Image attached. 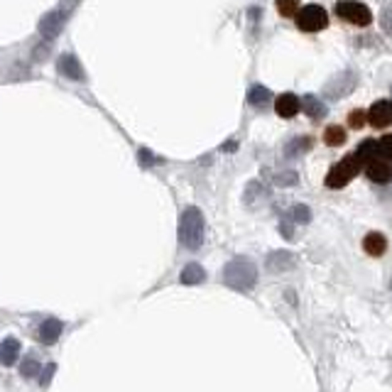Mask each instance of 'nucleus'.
<instances>
[{
  "label": "nucleus",
  "instance_id": "nucleus-2",
  "mask_svg": "<svg viewBox=\"0 0 392 392\" xmlns=\"http://www.w3.org/2000/svg\"><path fill=\"white\" fill-rule=\"evenodd\" d=\"M258 280V267L253 265L248 258H235L223 267V282L231 287V290L238 292H248L253 290Z\"/></svg>",
  "mask_w": 392,
  "mask_h": 392
},
{
  "label": "nucleus",
  "instance_id": "nucleus-3",
  "mask_svg": "<svg viewBox=\"0 0 392 392\" xmlns=\"http://www.w3.org/2000/svg\"><path fill=\"white\" fill-rule=\"evenodd\" d=\"M361 159L356 157V154H349V157H344L339 164H334V167L329 169L327 174V186L329 189H344L346 184L361 172Z\"/></svg>",
  "mask_w": 392,
  "mask_h": 392
},
{
  "label": "nucleus",
  "instance_id": "nucleus-1",
  "mask_svg": "<svg viewBox=\"0 0 392 392\" xmlns=\"http://www.w3.org/2000/svg\"><path fill=\"white\" fill-rule=\"evenodd\" d=\"M179 243L186 250H198L203 243V213L196 206L184 208L179 216Z\"/></svg>",
  "mask_w": 392,
  "mask_h": 392
},
{
  "label": "nucleus",
  "instance_id": "nucleus-16",
  "mask_svg": "<svg viewBox=\"0 0 392 392\" xmlns=\"http://www.w3.org/2000/svg\"><path fill=\"white\" fill-rule=\"evenodd\" d=\"M302 108H304V113L314 120H319V118L327 115V106H324V101H319V96H312V93L302 98Z\"/></svg>",
  "mask_w": 392,
  "mask_h": 392
},
{
  "label": "nucleus",
  "instance_id": "nucleus-19",
  "mask_svg": "<svg viewBox=\"0 0 392 392\" xmlns=\"http://www.w3.org/2000/svg\"><path fill=\"white\" fill-rule=\"evenodd\" d=\"M295 265V258L290 253H272L267 258V270L270 272H277V270H290Z\"/></svg>",
  "mask_w": 392,
  "mask_h": 392
},
{
  "label": "nucleus",
  "instance_id": "nucleus-27",
  "mask_svg": "<svg viewBox=\"0 0 392 392\" xmlns=\"http://www.w3.org/2000/svg\"><path fill=\"white\" fill-rule=\"evenodd\" d=\"M380 25H383V30L392 37V8H385L383 13H380Z\"/></svg>",
  "mask_w": 392,
  "mask_h": 392
},
{
  "label": "nucleus",
  "instance_id": "nucleus-5",
  "mask_svg": "<svg viewBox=\"0 0 392 392\" xmlns=\"http://www.w3.org/2000/svg\"><path fill=\"white\" fill-rule=\"evenodd\" d=\"M329 25V15L322 5H304V8L297 13V27L302 32H319Z\"/></svg>",
  "mask_w": 392,
  "mask_h": 392
},
{
  "label": "nucleus",
  "instance_id": "nucleus-28",
  "mask_svg": "<svg viewBox=\"0 0 392 392\" xmlns=\"http://www.w3.org/2000/svg\"><path fill=\"white\" fill-rule=\"evenodd\" d=\"M54 371H57V368H54V366H47V371H44V380H42V383H49V378H52V373Z\"/></svg>",
  "mask_w": 392,
  "mask_h": 392
},
{
  "label": "nucleus",
  "instance_id": "nucleus-11",
  "mask_svg": "<svg viewBox=\"0 0 392 392\" xmlns=\"http://www.w3.org/2000/svg\"><path fill=\"white\" fill-rule=\"evenodd\" d=\"M302 108V101L295 96V93H282V96L275 101V110H277L280 118H292V115H297Z\"/></svg>",
  "mask_w": 392,
  "mask_h": 392
},
{
  "label": "nucleus",
  "instance_id": "nucleus-14",
  "mask_svg": "<svg viewBox=\"0 0 392 392\" xmlns=\"http://www.w3.org/2000/svg\"><path fill=\"white\" fill-rule=\"evenodd\" d=\"M59 71H62L64 76H69V79H76V81L84 79V69H81L79 59H76L74 54H64V57L59 59Z\"/></svg>",
  "mask_w": 392,
  "mask_h": 392
},
{
  "label": "nucleus",
  "instance_id": "nucleus-29",
  "mask_svg": "<svg viewBox=\"0 0 392 392\" xmlns=\"http://www.w3.org/2000/svg\"><path fill=\"white\" fill-rule=\"evenodd\" d=\"M390 287H392V285H390Z\"/></svg>",
  "mask_w": 392,
  "mask_h": 392
},
{
  "label": "nucleus",
  "instance_id": "nucleus-13",
  "mask_svg": "<svg viewBox=\"0 0 392 392\" xmlns=\"http://www.w3.org/2000/svg\"><path fill=\"white\" fill-rule=\"evenodd\" d=\"M18 358H20V341L8 336V339L0 344V363H3V366H15Z\"/></svg>",
  "mask_w": 392,
  "mask_h": 392
},
{
  "label": "nucleus",
  "instance_id": "nucleus-26",
  "mask_svg": "<svg viewBox=\"0 0 392 392\" xmlns=\"http://www.w3.org/2000/svg\"><path fill=\"white\" fill-rule=\"evenodd\" d=\"M292 218L297 221V223H309V218H312V213H309V208L307 206H295L292 208Z\"/></svg>",
  "mask_w": 392,
  "mask_h": 392
},
{
  "label": "nucleus",
  "instance_id": "nucleus-6",
  "mask_svg": "<svg viewBox=\"0 0 392 392\" xmlns=\"http://www.w3.org/2000/svg\"><path fill=\"white\" fill-rule=\"evenodd\" d=\"M356 86H358L356 71L346 69V71H339V74H336L334 79H331L329 84L324 86V93H327L329 98H334V101H339V98L351 96V93L356 91Z\"/></svg>",
  "mask_w": 392,
  "mask_h": 392
},
{
  "label": "nucleus",
  "instance_id": "nucleus-15",
  "mask_svg": "<svg viewBox=\"0 0 392 392\" xmlns=\"http://www.w3.org/2000/svg\"><path fill=\"white\" fill-rule=\"evenodd\" d=\"M353 154H356L363 164H371L373 159L380 157V142L378 140H363L361 145L356 147V152Z\"/></svg>",
  "mask_w": 392,
  "mask_h": 392
},
{
  "label": "nucleus",
  "instance_id": "nucleus-8",
  "mask_svg": "<svg viewBox=\"0 0 392 392\" xmlns=\"http://www.w3.org/2000/svg\"><path fill=\"white\" fill-rule=\"evenodd\" d=\"M66 18H69V13H66V10H52V13H49L47 18L40 22V32L44 35V40H54V37H57L59 32L64 30Z\"/></svg>",
  "mask_w": 392,
  "mask_h": 392
},
{
  "label": "nucleus",
  "instance_id": "nucleus-10",
  "mask_svg": "<svg viewBox=\"0 0 392 392\" xmlns=\"http://www.w3.org/2000/svg\"><path fill=\"white\" fill-rule=\"evenodd\" d=\"M366 174L368 179L375 181V184H388V181L392 179V167L388 159H373L371 164H366Z\"/></svg>",
  "mask_w": 392,
  "mask_h": 392
},
{
  "label": "nucleus",
  "instance_id": "nucleus-7",
  "mask_svg": "<svg viewBox=\"0 0 392 392\" xmlns=\"http://www.w3.org/2000/svg\"><path fill=\"white\" fill-rule=\"evenodd\" d=\"M368 123L373 128H390L392 125V101H375L368 110Z\"/></svg>",
  "mask_w": 392,
  "mask_h": 392
},
{
  "label": "nucleus",
  "instance_id": "nucleus-4",
  "mask_svg": "<svg viewBox=\"0 0 392 392\" xmlns=\"http://www.w3.org/2000/svg\"><path fill=\"white\" fill-rule=\"evenodd\" d=\"M336 13H339V18L351 22V25L366 27L373 22L371 8H368L366 3H358V0H339V3H336Z\"/></svg>",
  "mask_w": 392,
  "mask_h": 392
},
{
  "label": "nucleus",
  "instance_id": "nucleus-24",
  "mask_svg": "<svg viewBox=\"0 0 392 392\" xmlns=\"http://www.w3.org/2000/svg\"><path fill=\"white\" fill-rule=\"evenodd\" d=\"M380 157L392 162V135H383L380 137Z\"/></svg>",
  "mask_w": 392,
  "mask_h": 392
},
{
  "label": "nucleus",
  "instance_id": "nucleus-25",
  "mask_svg": "<svg viewBox=\"0 0 392 392\" xmlns=\"http://www.w3.org/2000/svg\"><path fill=\"white\" fill-rule=\"evenodd\" d=\"M368 120V115H366V110H351V115H349V123H351V128H358L361 130L363 128V123Z\"/></svg>",
  "mask_w": 392,
  "mask_h": 392
},
{
  "label": "nucleus",
  "instance_id": "nucleus-20",
  "mask_svg": "<svg viewBox=\"0 0 392 392\" xmlns=\"http://www.w3.org/2000/svg\"><path fill=\"white\" fill-rule=\"evenodd\" d=\"M324 142H327L329 147H339L346 142V130L341 128V125H329L327 130H324Z\"/></svg>",
  "mask_w": 392,
  "mask_h": 392
},
{
  "label": "nucleus",
  "instance_id": "nucleus-9",
  "mask_svg": "<svg viewBox=\"0 0 392 392\" xmlns=\"http://www.w3.org/2000/svg\"><path fill=\"white\" fill-rule=\"evenodd\" d=\"M62 331H64V324L59 322V319H47V322H42L40 324V329H37V341L44 346H52V344H57L59 341V336H62Z\"/></svg>",
  "mask_w": 392,
  "mask_h": 392
},
{
  "label": "nucleus",
  "instance_id": "nucleus-22",
  "mask_svg": "<svg viewBox=\"0 0 392 392\" xmlns=\"http://www.w3.org/2000/svg\"><path fill=\"white\" fill-rule=\"evenodd\" d=\"M275 5H277V13L282 18H292V15L300 13V0H275Z\"/></svg>",
  "mask_w": 392,
  "mask_h": 392
},
{
  "label": "nucleus",
  "instance_id": "nucleus-21",
  "mask_svg": "<svg viewBox=\"0 0 392 392\" xmlns=\"http://www.w3.org/2000/svg\"><path fill=\"white\" fill-rule=\"evenodd\" d=\"M309 147H312V137H295L290 145L285 147V154L287 157H297V154H304Z\"/></svg>",
  "mask_w": 392,
  "mask_h": 392
},
{
  "label": "nucleus",
  "instance_id": "nucleus-18",
  "mask_svg": "<svg viewBox=\"0 0 392 392\" xmlns=\"http://www.w3.org/2000/svg\"><path fill=\"white\" fill-rule=\"evenodd\" d=\"M270 101H272V93H270L267 88L260 86V84H255V86L250 88V91H248V103H250V106H260V108H265Z\"/></svg>",
  "mask_w": 392,
  "mask_h": 392
},
{
  "label": "nucleus",
  "instance_id": "nucleus-17",
  "mask_svg": "<svg viewBox=\"0 0 392 392\" xmlns=\"http://www.w3.org/2000/svg\"><path fill=\"white\" fill-rule=\"evenodd\" d=\"M179 280H181V285H201L203 280H206V272H203L201 265L191 263V265H186V267L181 270Z\"/></svg>",
  "mask_w": 392,
  "mask_h": 392
},
{
  "label": "nucleus",
  "instance_id": "nucleus-23",
  "mask_svg": "<svg viewBox=\"0 0 392 392\" xmlns=\"http://www.w3.org/2000/svg\"><path fill=\"white\" fill-rule=\"evenodd\" d=\"M20 373L25 375V378H35V375L40 373V363H37L35 358H25L20 366Z\"/></svg>",
  "mask_w": 392,
  "mask_h": 392
},
{
  "label": "nucleus",
  "instance_id": "nucleus-12",
  "mask_svg": "<svg viewBox=\"0 0 392 392\" xmlns=\"http://www.w3.org/2000/svg\"><path fill=\"white\" fill-rule=\"evenodd\" d=\"M363 250L368 253L371 258H383L385 250H388V240H385L383 233H368L366 238H363Z\"/></svg>",
  "mask_w": 392,
  "mask_h": 392
}]
</instances>
